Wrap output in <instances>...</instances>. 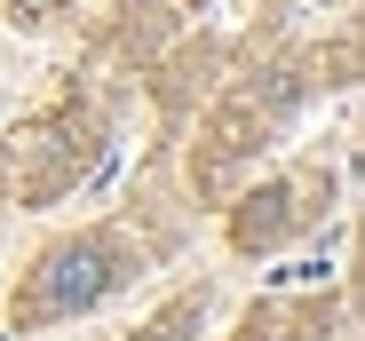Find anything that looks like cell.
Listing matches in <instances>:
<instances>
[{"label": "cell", "mask_w": 365, "mask_h": 341, "mask_svg": "<svg viewBox=\"0 0 365 341\" xmlns=\"http://www.w3.org/2000/svg\"><path fill=\"white\" fill-rule=\"evenodd\" d=\"M48 9H56V0H16V16H24V24H40Z\"/></svg>", "instance_id": "obj_2"}, {"label": "cell", "mask_w": 365, "mask_h": 341, "mask_svg": "<svg viewBox=\"0 0 365 341\" xmlns=\"http://www.w3.org/2000/svg\"><path fill=\"white\" fill-rule=\"evenodd\" d=\"M111 246H64V254H48V270H40V286H32V318H56V310H88L103 286H111Z\"/></svg>", "instance_id": "obj_1"}]
</instances>
